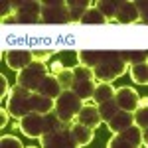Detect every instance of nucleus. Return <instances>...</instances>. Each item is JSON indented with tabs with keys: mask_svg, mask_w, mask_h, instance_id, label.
Listing matches in <instances>:
<instances>
[{
	"mask_svg": "<svg viewBox=\"0 0 148 148\" xmlns=\"http://www.w3.org/2000/svg\"><path fill=\"white\" fill-rule=\"evenodd\" d=\"M83 107V101L75 95L73 91H63L59 97L56 99V107H53V113L59 116L61 123H65L67 126H71V123L75 121L77 113Z\"/></svg>",
	"mask_w": 148,
	"mask_h": 148,
	"instance_id": "1",
	"label": "nucleus"
},
{
	"mask_svg": "<svg viewBox=\"0 0 148 148\" xmlns=\"http://www.w3.org/2000/svg\"><path fill=\"white\" fill-rule=\"evenodd\" d=\"M49 73L46 67V63L44 61H38V59H34L30 65L26 69H22V71H18V79H16V85H20V87H24V89H28V91L36 93L38 89H40V85L44 83V79H46V75Z\"/></svg>",
	"mask_w": 148,
	"mask_h": 148,
	"instance_id": "2",
	"label": "nucleus"
},
{
	"mask_svg": "<svg viewBox=\"0 0 148 148\" xmlns=\"http://www.w3.org/2000/svg\"><path fill=\"white\" fill-rule=\"evenodd\" d=\"M14 6V16L6 18L4 22H14V24H38L42 22V8L44 2L30 0V2H12Z\"/></svg>",
	"mask_w": 148,
	"mask_h": 148,
	"instance_id": "3",
	"label": "nucleus"
},
{
	"mask_svg": "<svg viewBox=\"0 0 148 148\" xmlns=\"http://www.w3.org/2000/svg\"><path fill=\"white\" fill-rule=\"evenodd\" d=\"M30 97H32V91L24 89L20 85H14V87H12V93H10V97H8L6 107H8V111H10V114L14 119L20 121L22 116H26L28 113H32Z\"/></svg>",
	"mask_w": 148,
	"mask_h": 148,
	"instance_id": "4",
	"label": "nucleus"
},
{
	"mask_svg": "<svg viewBox=\"0 0 148 148\" xmlns=\"http://www.w3.org/2000/svg\"><path fill=\"white\" fill-rule=\"evenodd\" d=\"M42 22L44 24H67L69 20V6L63 0H51L44 2L42 8Z\"/></svg>",
	"mask_w": 148,
	"mask_h": 148,
	"instance_id": "5",
	"label": "nucleus"
},
{
	"mask_svg": "<svg viewBox=\"0 0 148 148\" xmlns=\"http://www.w3.org/2000/svg\"><path fill=\"white\" fill-rule=\"evenodd\" d=\"M20 130L24 134H28L30 138H40L44 132H47V121H46V114H40L32 111L28 113L26 116L20 119Z\"/></svg>",
	"mask_w": 148,
	"mask_h": 148,
	"instance_id": "6",
	"label": "nucleus"
},
{
	"mask_svg": "<svg viewBox=\"0 0 148 148\" xmlns=\"http://www.w3.org/2000/svg\"><path fill=\"white\" fill-rule=\"evenodd\" d=\"M40 144L46 148H73V140L69 134V128H61V130H49L40 136Z\"/></svg>",
	"mask_w": 148,
	"mask_h": 148,
	"instance_id": "7",
	"label": "nucleus"
},
{
	"mask_svg": "<svg viewBox=\"0 0 148 148\" xmlns=\"http://www.w3.org/2000/svg\"><path fill=\"white\" fill-rule=\"evenodd\" d=\"M113 99L119 105V109H123V111L134 113L138 109V93L132 91L130 87H119V89H114Z\"/></svg>",
	"mask_w": 148,
	"mask_h": 148,
	"instance_id": "8",
	"label": "nucleus"
},
{
	"mask_svg": "<svg viewBox=\"0 0 148 148\" xmlns=\"http://www.w3.org/2000/svg\"><path fill=\"white\" fill-rule=\"evenodd\" d=\"M32 61H34V53L28 51V49H10V51H6V63L14 71L26 69Z\"/></svg>",
	"mask_w": 148,
	"mask_h": 148,
	"instance_id": "9",
	"label": "nucleus"
},
{
	"mask_svg": "<svg viewBox=\"0 0 148 148\" xmlns=\"http://www.w3.org/2000/svg\"><path fill=\"white\" fill-rule=\"evenodd\" d=\"M69 134H71V140H73V144H75L77 148L79 146H87V144L93 140L95 128L85 126V125H81V123H75V125L69 126Z\"/></svg>",
	"mask_w": 148,
	"mask_h": 148,
	"instance_id": "10",
	"label": "nucleus"
},
{
	"mask_svg": "<svg viewBox=\"0 0 148 148\" xmlns=\"http://www.w3.org/2000/svg\"><path fill=\"white\" fill-rule=\"evenodd\" d=\"M138 18V10L134 6V2H119V8H116V14H114V20L119 24H132L136 22Z\"/></svg>",
	"mask_w": 148,
	"mask_h": 148,
	"instance_id": "11",
	"label": "nucleus"
},
{
	"mask_svg": "<svg viewBox=\"0 0 148 148\" xmlns=\"http://www.w3.org/2000/svg\"><path fill=\"white\" fill-rule=\"evenodd\" d=\"M75 119H77V123H81V125H85V126H91V128H97L103 123L97 107H91V105H83Z\"/></svg>",
	"mask_w": 148,
	"mask_h": 148,
	"instance_id": "12",
	"label": "nucleus"
},
{
	"mask_svg": "<svg viewBox=\"0 0 148 148\" xmlns=\"http://www.w3.org/2000/svg\"><path fill=\"white\" fill-rule=\"evenodd\" d=\"M130 125H134V121H132V113L123 111V109H119L113 119H111V121H107V126L113 130L114 134H116V132H121V130H125V128H128Z\"/></svg>",
	"mask_w": 148,
	"mask_h": 148,
	"instance_id": "13",
	"label": "nucleus"
},
{
	"mask_svg": "<svg viewBox=\"0 0 148 148\" xmlns=\"http://www.w3.org/2000/svg\"><path fill=\"white\" fill-rule=\"evenodd\" d=\"M30 103H32V111H36V113H40V114L51 113L53 107H56V99H49V97L42 95V93H32Z\"/></svg>",
	"mask_w": 148,
	"mask_h": 148,
	"instance_id": "14",
	"label": "nucleus"
},
{
	"mask_svg": "<svg viewBox=\"0 0 148 148\" xmlns=\"http://www.w3.org/2000/svg\"><path fill=\"white\" fill-rule=\"evenodd\" d=\"M36 93H42V95H46V97H49V99H57V97L63 93V89H61V85H59V81H57L56 75L47 73L44 83L40 85V89H38Z\"/></svg>",
	"mask_w": 148,
	"mask_h": 148,
	"instance_id": "15",
	"label": "nucleus"
},
{
	"mask_svg": "<svg viewBox=\"0 0 148 148\" xmlns=\"http://www.w3.org/2000/svg\"><path fill=\"white\" fill-rule=\"evenodd\" d=\"M77 59H79V65L89 67L93 71V67H97L103 61V51H99V49H81V51H77Z\"/></svg>",
	"mask_w": 148,
	"mask_h": 148,
	"instance_id": "16",
	"label": "nucleus"
},
{
	"mask_svg": "<svg viewBox=\"0 0 148 148\" xmlns=\"http://www.w3.org/2000/svg\"><path fill=\"white\" fill-rule=\"evenodd\" d=\"M116 136L123 138L125 142L130 144V148H136V146H142V128H138L136 125H130L128 128L116 132Z\"/></svg>",
	"mask_w": 148,
	"mask_h": 148,
	"instance_id": "17",
	"label": "nucleus"
},
{
	"mask_svg": "<svg viewBox=\"0 0 148 148\" xmlns=\"http://www.w3.org/2000/svg\"><path fill=\"white\" fill-rule=\"evenodd\" d=\"M71 91L79 97L81 101H87L93 97V91H95V81L93 79H83V81H73V87Z\"/></svg>",
	"mask_w": 148,
	"mask_h": 148,
	"instance_id": "18",
	"label": "nucleus"
},
{
	"mask_svg": "<svg viewBox=\"0 0 148 148\" xmlns=\"http://www.w3.org/2000/svg\"><path fill=\"white\" fill-rule=\"evenodd\" d=\"M67 6H69V20L71 22H81L85 10L91 8V2H87V0H69Z\"/></svg>",
	"mask_w": 148,
	"mask_h": 148,
	"instance_id": "19",
	"label": "nucleus"
},
{
	"mask_svg": "<svg viewBox=\"0 0 148 148\" xmlns=\"http://www.w3.org/2000/svg\"><path fill=\"white\" fill-rule=\"evenodd\" d=\"M114 97V87L113 83H99V85H95V91H93V101L97 103V105H101V103L109 101V99H113Z\"/></svg>",
	"mask_w": 148,
	"mask_h": 148,
	"instance_id": "20",
	"label": "nucleus"
},
{
	"mask_svg": "<svg viewBox=\"0 0 148 148\" xmlns=\"http://www.w3.org/2000/svg\"><path fill=\"white\" fill-rule=\"evenodd\" d=\"M97 111H99V116H101L103 123H107V121H111L116 111H119V105L114 103V99H109V101L101 103V105H97Z\"/></svg>",
	"mask_w": 148,
	"mask_h": 148,
	"instance_id": "21",
	"label": "nucleus"
},
{
	"mask_svg": "<svg viewBox=\"0 0 148 148\" xmlns=\"http://www.w3.org/2000/svg\"><path fill=\"white\" fill-rule=\"evenodd\" d=\"M130 77H132V81H134V83H138V85H146V81H148V67H146V61L130 65Z\"/></svg>",
	"mask_w": 148,
	"mask_h": 148,
	"instance_id": "22",
	"label": "nucleus"
},
{
	"mask_svg": "<svg viewBox=\"0 0 148 148\" xmlns=\"http://www.w3.org/2000/svg\"><path fill=\"white\" fill-rule=\"evenodd\" d=\"M95 8L101 12L103 16L107 18V22H109V20H114V14H116V8H119V2H113V0H101V2H97Z\"/></svg>",
	"mask_w": 148,
	"mask_h": 148,
	"instance_id": "23",
	"label": "nucleus"
},
{
	"mask_svg": "<svg viewBox=\"0 0 148 148\" xmlns=\"http://www.w3.org/2000/svg\"><path fill=\"white\" fill-rule=\"evenodd\" d=\"M81 24H107V18L95 6H91L89 10H85L83 18H81Z\"/></svg>",
	"mask_w": 148,
	"mask_h": 148,
	"instance_id": "24",
	"label": "nucleus"
},
{
	"mask_svg": "<svg viewBox=\"0 0 148 148\" xmlns=\"http://www.w3.org/2000/svg\"><path fill=\"white\" fill-rule=\"evenodd\" d=\"M56 77L63 91H71V87H73V69H61Z\"/></svg>",
	"mask_w": 148,
	"mask_h": 148,
	"instance_id": "25",
	"label": "nucleus"
},
{
	"mask_svg": "<svg viewBox=\"0 0 148 148\" xmlns=\"http://www.w3.org/2000/svg\"><path fill=\"white\" fill-rule=\"evenodd\" d=\"M132 121L138 128H148V109L146 107H138L132 113Z\"/></svg>",
	"mask_w": 148,
	"mask_h": 148,
	"instance_id": "26",
	"label": "nucleus"
},
{
	"mask_svg": "<svg viewBox=\"0 0 148 148\" xmlns=\"http://www.w3.org/2000/svg\"><path fill=\"white\" fill-rule=\"evenodd\" d=\"M75 61H79L77 59V51H61L59 53V63H61L63 69H73Z\"/></svg>",
	"mask_w": 148,
	"mask_h": 148,
	"instance_id": "27",
	"label": "nucleus"
},
{
	"mask_svg": "<svg viewBox=\"0 0 148 148\" xmlns=\"http://www.w3.org/2000/svg\"><path fill=\"white\" fill-rule=\"evenodd\" d=\"M123 57L126 59V63L134 65V63L146 61V51H123Z\"/></svg>",
	"mask_w": 148,
	"mask_h": 148,
	"instance_id": "28",
	"label": "nucleus"
},
{
	"mask_svg": "<svg viewBox=\"0 0 148 148\" xmlns=\"http://www.w3.org/2000/svg\"><path fill=\"white\" fill-rule=\"evenodd\" d=\"M83 79H95L93 71L89 67H83V65H75L73 67V81H83Z\"/></svg>",
	"mask_w": 148,
	"mask_h": 148,
	"instance_id": "29",
	"label": "nucleus"
},
{
	"mask_svg": "<svg viewBox=\"0 0 148 148\" xmlns=\"http://www.w3.org/2000/svg\"><path fill=\"white\" fill-rule=\"evenodd\" d=\"M0 144H2V148H22L24 146L16 136H2L0 138Z\"/></svg>",
	"mask_w": 148,
	"mask_h": 148,
	"instance_id": "30",
	"label": "nucleus"
},
{
	"mask_svg": "<svg viewBox=\"0 0 148 148\" xmlns=\"http://www.w3.org/2000/svg\"><path fill=\"white\" fill-rule=\"evenodd\" d=\"M134 6H136V10H138V16L142 18V22H146V2L142 0V2H134Z\"/></svg>",
	"mask_w": 148,
	"mask_h": 148,
	"instance_id": "31",
	"label": "nucleus"
},
{
	"mask_svg": "<svg viewBox=\"0 0 148 148\" xmlns=\"http://www.w3.org/2000/svg\"><path fill=\"white\" fill-rule=\"evenodd\" d=\"M10 12H14V6H12V2L4 0V2H2V20H6Z\"/></svg>",
	"mask_w": 148,
	"mask_h": 148,
	"instance_id": "32",
	"label": "nucleus"
}]
</instances>
